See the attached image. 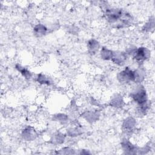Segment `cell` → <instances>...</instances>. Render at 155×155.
Masks as SVG:
<instances>
[{
    "instance_id": "cell-1",
    "label": "cell",
    "mask_w": 155,
    "mask_h": 155,
    "mask_svg": "<svg viewBox=\"0 0 155 155\" xmlns=\"http://www.w3.org/2000/svg\"><path fill=\"white\" fill-rule=\"evenodd\" d=\"M130 96L137 105L145 104L148 101L147 90L140 84H137V85L132 89Z\"/></svg>"
},
{
    "instance_id": "cell-2",
    "label": "cell",
    "mask_w": 155,
    "mask_h": 155,
    "mask_svg": "<svg viewBox=\"0 0 155 155\" xmlns=\"http://www.w3.org/2000/svg\"><path fill=\"white\" fill-rule=\"evenodd\" d=\"M124 12L118 7H107L105 8L104 16L105 20L114 27L120 20Z\"/></svg>"
},
{
    "instance_id": "cell-3",
    "label": "cell",
    "mask_w": 155,
    "mask_h": 155,
    "mask_svg": "<svg viewBox=\"0 0 155 155\" xmlns=\"http://www.w3.org/2000/svg\"><path fill=\"white\" fill-rule=\"evenodd\" d=\"M151 56L150 50L145 47H140L136 48L131 56L133 59L139 64H142L148 60Z\"/></svg>"
},
{
    "instance_id": "cell-4",
    "label": "cell",
    "mask_w": 155,
    "mask_h": 155,
    "mask_svg": "<svg viewBox=\"0 0 155 155\" xmlns=\"http://www.w3.org/2000/svg\"><path fill=\"white\" fill-rule=\"evenodd\" d=\"M116 78L118 82L122 84L134 82V70L126 67L117 74Z\"/></svg>"
},
{
    "instance_id": "cell-5",
    "label": "cell",
    "mask_w": 155,
    "mask_h": 155,
    "mask_svg": "<svg viewBox=\"0 0 155 155\" xmlns=\"http://www.w3.org/2000/svg\"><path fill=\"white\" fill-rule=\"evenodd\" d=\"M121 148L125 154H138L139 147L134 145L127 138H124L121 140Z\"/></svg>"
},
{
    "instance_id": "cell-6",
    "label": "cell",
    "mask_w": 155,
    "mask_h": 155,
    "mask_svg": "<svg viewBox=\"0 0 155 155\" xmlns=\"http://www.w3.org/2000/svg\"><path fill=\"white\" fill-rule=\"evenodd\" d=\"M128 56L125 51H113V54L111 61L113 64L117 65L123 66L126 63Z\"/></svg>"
},
{
    "instance_id": "cell-7",
    "label": "cell",
    "mask_w": 155,
    "mask_h": 155,
    "mask_svg": "<svg viewBox=\"0 0 155 155\" xmlns=\"http://www.w3.org/2000/svg\"><path fill=\"white\" fill-rule=\"evenodd\" d=\"M137 124L136 119L132 116H128L124 119L122 124V128L124 132L131 133L136 128Z\"/></svg>"
},
{
    "instance_id": "cell-8",
    "label": "cell",
    "mask_w": 155,
    "mask_h": 155,
    "mask_svg": "<svg viewBox=\"0 0 155 155\" xmlns=\"http://www.w3.org/2000/svg\"><path fill=\"white\" fill-rule=\"evenodd\" d=\"M21 136L26 141H32L36 138L37 132L33 127L27 126L22 131Z\"/></svg>"
},
{
    "instance_id": "cell-9",
    "label": "cell",
    "mask_w": 155,
    "mask_h": 155,
    "mask_svg": "<svg viewBox=\"0 0 155 155\" xmlns=\"http://www.w3.org/2000/svg\"><path fill=\"white\" fill-rule=\"evenodd\" d=\"M82 117L87 122L92 124L98 120L100 117V113L97 110H88L82 113Z\"/></svg>"
},
{
    "instance_id": "cell-10",
    "label": "cell",
    "mask_w": 155,
    "mask_h": 155,
    "mask_svg": "<svg viewBox=\"0 0 155 155\" xmlns=\"http://www.w3.org/2000/svg\"><path fill=\"white\" fill-rule=\"evenodd\" d=\"M145 78V70L140 65V66L134 70V82L137 84H140Z\"/></svg>"
},
{
    "instance_id": "cell-11",
    "label": "cell",
    "mask_w": 155,
    "mask_h": 155,
    "mask_svg": "<svg viewBox=\"0 0 155 155\" xmlns=\"http://www.w3.org/2000/svg\"><path fill=\"white\" fill-rule=\"evenodd\" d=\"M100 47L99 42L95 39H90L87 42L88 51L91 55H94L98 52L101 49Z\"/></svg>"
},
{
    "instance_id": "cell-12",
    "label": "cell",
    "mask_w": 155,
    "mask_h": 155,
    "mask_svg": "<svg viewBox=\"0 0 155 155\" xmlns=\"http://www.w3.org/2000/svg\"><path fill=\"white\" fill-rule=\"evenodd\" d=\"M124 99L122 96L119 94H113L110 100V105L111 107L116 108H120L124 105Z\"/></svg>"
},
{
    "instance_id": "cell-13",
    "label": "cell",
    "mask_w": 155,
    "mask_h": 155,
    "mask_svg": "<svg viewBox=\"0 0 155 155\" xmlns=\"http://www.w3.org/2000/svg\"><path fill=\"white\" fill-rule=\"evenodd\" d=\"M48 31V28L42 24H38L33 27V34L38 38H41L46 35Z\"/></svg>"
},
{
    "instance_id": "cell-14",
    "label": "cell",
    "mask_w": 155,
    "mask_h": 155,
    "mask_svg": "<svg viewBox=\"0 0 155 155\" xmlns=\"http://www.w3.org/2000/svg\"><path fill=\"white\" fill-rule=\"evenodd\" d=\"M113 54V51L105 47H102L99 50L100 57L104 61H111Z\"/></svg>"
},
{
    "instance_id": "cell-15",
    "label": "cell",
    "mask_w": 155,
    "mask_h": 155,
    "mask_svg": "<svg viewBox=\"0 0 155 155\" xmlns=\"http://www.w3.org/2000/svg\"><path fill=\"white\" fill-rule=\"evenodd\" d=\"M15 68L21 74V75L27 79H29L32 76L31 72L28 70L27 68L22 66L20 64H16L15 65Z\"/></svg>"
},
{
    "instance_id": "cell-16",
    "label": "cell",
    "mask_w": 155,
    "mask_h": 155,
    "mask_svg": "<svg viewBox=\"0 0 155 155\" xmlns=\"http://www.w3.org/2000/svg\"><path fill=\"white\" fill-rule=\"evenodd\" d=\"M154 17H150V18L148 20V21L145 23L142 27V30L145 32H151L154 30Z\"/></svg>"
},
{
    "instance_id": "cell-17",
    "label": "cell",
    "mask_w": 155,
    "mask_h": 155,
    "mask_svg": "<svg viewBox=\"0 0 155 155\" xmlns=\"http://www.w3.org/2000/svg\"><path fill=\"white\" fill-rule=\"evenodd\" d=\"M36 81L41 85H50L51 83L50 78L42 73H39L37 75Z\"/></svg>"
},
{
    "instance_id": "cell-18",
    "label": "cell",
    "mask_w": 155,
    "mask_h": 155,
    "mask_svg": "<svg viewBox=\"0 0 155 155\" xmlns=\"http://www.w3.org/2000/svg\"><path fill=\"white\" fill-rule=\"evenodd\" d=\"M82 134L81 130L78 127H71L67 129V134L68 136L74 137L78 136Z\"/></svg>"
},
{
    "instance_id": "cell-19",
    "label": "cell",
    "mask_w": 155,
    "mask_h": 155,
    "mask_svg": "<svg viewBox=\"0 0 155 155\" xmlns=\"http://www.w3.org/2000/svg\"><path fill=\"white\" fill-rule=\"evenodd\" d=\"M54 119L61 124H65L68 120V117L64 113H58L54 116Z\"/></svg>"
},
{
    "instance_id": "cell-20",
    "label": "cell",
    "mask_w": 155,
    "mask_h": 155,
    "mask_svg": "<svg viewBox=\"0 0 155 155\" xmlns=\"http://www.w3.org/2000/svg\"><path fill=\"white\" fill-rule=\"evenodd\" d=\"M65 139V136L61 133H58L55 134L53 137V141L54 143L56 144H61L64 143Z\"/></svg>"
},
{
    "instance_id": "cell-21",
    "label": "cell",
    "mask_w": 155,
    "mask_h": 155,
    "mask_svg": "<svg viewBox=\"0 0 155 155\" xmlns=\"http://www.w3.org/2000/svg\"><path fill=\"white\" fill-rule=\"evenodd\" d=\"M58 154H76L75 150L70 147H63L57 152Z\"/></svg>"
}]
</instances>
